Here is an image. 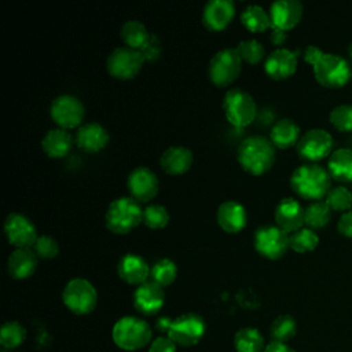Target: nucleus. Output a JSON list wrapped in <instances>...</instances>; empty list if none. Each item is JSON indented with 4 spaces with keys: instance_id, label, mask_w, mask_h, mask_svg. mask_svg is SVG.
Segmentation results:
<instances>
[{
    "instance_id": "6ab92c4d",
    "label": "nucleus",
    "mask_w": 352,
    "mask_h": 352,
    "mask_svg": "<svg viewBox=\"0 0 352 352\" xmlns=\"http://www.w3.org/2000/svg\"><path fill=\"white\" fill-rule=\"evenodd\" d=\"M235 15V4L231 0L208 1L202 11L204 25L213 32L226 29Z\"/></svg>"
},
{
    "instance_id": "f8f14e48",
    "label": "nucleus",
    "mask_w": 352,
    "mask_h": 352,
    "mask_svg": "<svg viewBox=\"0 0 352 352\" xmlns=\"http://www.w3.org/2000/svg\"><path fill=\"white\" fill-rule=\"evenodd\" d=\"M254 248L260 256L278 260L290 248L289 234L278 226L260 227L254 234Z\"/></svg>"
},
{
    "instance_id": "aec40b11",
    "label": "nucleus",
    "mask_w": 352,
    "mask_h": 352,
    "mask_svg": "<svg viewBox=\"0 0 352 352\" xmlns=\"http://www.w3.org/2000/svg\"><path fill=\"white\" fill-rule=\"evenodd\" d=\"M304 210L300 202L294 198H283L278 202L275 208V221L279 228L286 231L287 234L294 232L302 228L304 224Z\"/></svg>"
},
{
    "instance_id": "b1692460",
    "label": "nucleus",
    "mask_w": 352,
    "mask_h": 352,
    "mask_svg": "<svg viewBox=\"0 0 352 352\" xmlns=\"http://www.w3.org/2000/svg\"><path fill=\"white\" fill-rule=\"evenodd\" d=\"M160 165L168 175H183L192 165V153L183 146H170L162 153Z\"/></svg>"
},
{
    "instance_id": "de8ad7c7",
    "label": "nucleus",
    "mask_w": 352,
    "mask_h": 352,
    "mask_svg": "<svg viewBox=\"0 0 352 352\" xmlns=\"http://www.w3.org/2000/svg\"><path fill=\"white\" fill-rule=\"evenodd\" d=\"M348 55H349V58L352 59V44L348 45Z\"/></svg>"
},
{
    "instance_id": "473e14b6",
    "label": "nucleus",
    "mask_w": 352,
    "mask_h": 352,
    "mask_svg": "<svg viewBox=\"0 0 352 352\" xmlns=\"http://www.w3.org/2000/svg\"><path fill=\"white\" fill-rule=\"evenodd\" d=\"M177 275V267L170 258H161L150 268V280L160 285L161 287L173 283Z\"/></svg>"
},
{
    "instance_id": "ddd939ff",
    "label": "nucleus",
    "mask_w": 352,
    "mask_h": 352,
    "mask_svg": "<svg viewBox=\"0 0 352 352\" xmlns=\"http://www.w3.org/2000/svg\"><path fill=\"white\" fill-rule=\"evenodd\" d=\"M333 138L331 135L320 128H314L307 131L297 143V153L302 160L309 161V164L318 162L330 157L333 153Z\"/></svg>"
},
{
    "instance_id": "1a4fd4ad",
    "label": "nucleus",
    "mask_w": 352,
    "mask_h": 352,
    "mask_svg": "<svg viewBox=\"0 0 352 352\" xmlns=\"http://www.w3.org/2000/svg\"><path fill=\"white\" fill-rule=\"evenodd\" d=\"M144 62L140 51L129 47H118L110 52L106 60L107 72L117 80H131L142 69Z\"/></svg>"
},
{
    "instance_id": "4be33fe9",
    "label": "nucleus",
    "mask_w": 352,
    "mask_h": 352,
    "mask_svg": "<svg viewBox=\"0 0 352 352\" xmlns=\"http://www.w3.org/2000/svg\"><path fill=\"white\" fill-rule=\"evenodd\" d=\"M118 276L128 285H142L150 278V267L146 260L138 254L126 253L117 264Z\"/></svg>"
},
{
    "instance_id": "39448f33",
    "label": "nucleus",
    "mask_w": 352,
    "mask_h": 352,
    "mask_svg": "<svg viewBox=\"0 0 352 352\" xmlns=\"http://www.w3.org/2000/svg\"><path fill=\"white\" fill-rule=\"evenodd\" d=\"M113 341L125 351H136L146 346L151 340L148 323L136 316H122L113 326Z\"/></svg>"
},
{
    "instance_id": "c9c22d12",
    "label": "nucleus",
    "mask_w": 352,
    "mask_h": 352,
    "mask_svg": "<svg viewBox=\"0 0 352 352\" xmlns=\"http://www.w3.org/2000/svg\"><path fill=\"white\" fill-rule=\"evenodd\" d=\"M235 51L238 52L239 58L249 65L260 63L265 55V50H264L263 44L256 38L239 41L238 45L235 47Z\"/></svg>"
},
{
    "instance_id": "7c9ffc66",
    "label": "nucleus",
    "mask_w": 352,
    "mask_h": 352,
    "mask_svg": "<svg viewBox=\"0 0 352 352\" xmlns=\"http://www.w3.org/2000/svg\"><path fill=\"white\" fill-rule=\"evenodd\" d=\"M236 352H264V338L257 329L242 327L234 337Z\"/></svg>"
},
{
    "instance_id": "9d476101",
    "label": "nucleus",
    "mask_w": 352,
    "mask_h": 352,
    "mask_svg": "<svg viewBox=\"0 0 352 352\" xmlns=\"http://www.w3.org/2000/svg\"><path fill=\"white\" fill-rule=\"evenodd\" d=\"M205 334L204 319L192 312L183 314L175 320H170L168 327V337L180 346L195 345Z\"/></svg>"
},
{
    "instance_id": "f704fd0d",
    "label": "nucleus",
    "mask_w": 352,
    "mask_h": 352,
    "mask_svg": "<svg viewBox=\"0 0 352 352\" xmlns=\"http://www.w3.org/2000/svg\"><path fill=\"white\" fill-rule=\"evenodd\" d=\"M297 333V323L293 316L290 315H279L278 318L274 319L271 327H270V334L274 341L276 342H286L292 340Z\"/></svg>"
},
{
    "instance_id": "f3484780",
    "label": "nucleus",
    "mask_w": 352,
    "mask_h": 352,
    "mask_svg": "<svg viewBox=\"0 0 352 352\" xmlns=\"http://www.w3.org/2000/svg\"><path fill=\"white\" fill-rule=\"evenodd\" d=\"M264 70L274 80L289 78L297 70V54L279 47L265 58Z\"/></svg>"
},
{
    "instance_id": "a211bd4d",
    "label": "nucleus",
    "mask_w": 352,
    "mask_h": 352,
    "mask_svg": "<svg viewBox=\"0 0 352 352\" xmlns=\"http://www.w3.org/2000/svg\"><path fill=\"white\" fill-rule=\"evenodd\" d=\"M165 302V294L160 285L146 280L133 293V307L143 315L157 314Z\"/></svg>"
},
{
    "instance_id": "7ed1b4c3",
    "label": "nucleus",
    "mask_w": 352,
    "mask_h": 352,
    "mask_svg": "<svg viewBox=\"0 0 352 352\" xmlns=\"http://www.w3.org/2000/svg\"><path fill=\"white\" fill-rule=\"evenodd\" d=\"M143 221V209L132 197L114 199L104 214V223L113 234L124 235L135 230Z\"/></svg>"
},
{
    "instance_id": "ea45409f",
    "label": "nucleus",
    "mask_w": 352,
    "mask_h": 352,
    "mask_svg": "<svg viewBox=\"0 0 352 352\" xmlns=\"http://www.w3.org/2000/svg\"><path fill=\"white\" fill-rule=\"evenodd\" d=\"M330 122L340 132H352V106H336L330 111Z\"/></svg>"
},
{
    "instance_id": "393cba45",
    "label": "nucleus",
    "mask_w": 352,
    "mask_h": 352,
    "mask_svg": "<svg viewBox=\"0 0 352 352\" xmlns=\"http://www.w3.org/2000/svg\"><path fill=\"white\" fill-rule=\"evenodd\" d=\"M38 257L30 248L15 249L7 260V271L14 279H26L32 276L37 268Z\"/></svg>"
},
{
    "instance_id": "bb28decb",
    "label": "nucleus",
    "mask_w": 352,
    "mask_h": 352,
    "mask_svg": "<svg viewBox=\"0 0 352 352\" xmlns=\"http://www.w3.org/2000/svg\"><path fill=\"white\" fill-rule=\"evenodd\" d=\"M300 138V126L290 118L276 121L270 132V140L278 148H289L297 144Z\"/></svg>"
},
{
    "instance_id": "e433bc0d",
    "label": "nucleus",
    "mask_w": 352,
    "mask_h": 352,
    "mask_svg": "<svg viewBox=\"0 0 352 352\" xmlns=\"http://www.w3.org/2000/svg\"><path fill=\"white\" fill-rule=\"evenodd\" d=\"M25 337H26L25 327L15 320L6 322L1 326L0 342L6 348H16L18 345H21L23 342Z\"/></svg>"
},
{
    "instance_id": "6e6552de",
    "label": "nucleus",
    "mask_w": 352,
    "mask_h": 352,
    "mask_svg": "<svg viewBox=\"0 0 352 352\" xmlns=\"http://www.w3.org/2000/svg\"><path fill=\"white\" fill-rule=\"evenodd\" d=\"M242 69V59L235 48H224L217 51L208 67V76L216 87H228L239 76Z\"/></svg>"
},
{
    "instance_id": "423d86ee",
    "label": "nucleus",
    "mask_w": 352,
    "mask_h": 352,
    "mask_svg": "<svg viewBox=\"0 0 352 352\" xmlns=\"http://www.w3.org/2000/svg\"><path fill=\"white\" fill-rule=\"evenodd\" d=\"M223 110L227 121L236 126L250 125L257 114V104L250 94L241 88H231L223 98Z\"/></svg>"
},
{
    "instance_id": "0eeeda50",
    "label": "nucleus",
    "mask_w": 352,
    "mask_h": 352,
    "mask_svg": "<svg viewBox=\"0 0 352 352\" xmlns=\"http://www.w3.org/2000/svg\"><path fill=\"white\" fill-rule=\"evenodd\" d=\"M63 304L76 315H87L92 312L98 302V293L94 285L84 278L69 280L62 292Z\"/></svg>"
},
{
    "instance_id": "49530a36",
    "label": "nucleus",
    "mask_w": 352,
    "mask_h": 352,
    "mask_svg": "<svg viewBox=\"0 0 352 352\" xmlns=\"http://www.w3.org/2000/svg\"><path fill=\"white\" fill-rule=\"evenodd\" d=\"M271 29L272 30H271L270 38H271L272 44L274 45H282L285 43V40H286V32H283L280 29H275V28H271Z\"/></svg>"
},
{
    "instance_id": "c756f323",
    "label": "nucleus",
    "mask_w": 352,
    "mask_h": 352,
    "mask_svg": "<svg viewBox=\"0 0 352 352\" xmlns=\"http://www.w3.org/2000/svg\"><path fill=\"white\" fill-rule=\"evenodd\" d=\"M241 22L248 30L253 33H260L272 28L270 12L257 4H250L242 11Z\"/></svg>"
},
{
    "instance_id": "4468645a",
    "label": "nucleus",
    "mask_w": 352,
    "mask_h": 352,
    "mask_svg": "<svg viewBox=\"0 0 352 352\" xmlns=\"http://www.w3.org/2000/svg\"><path fill=\"white\" fill-rule=\"evenodd\" d=\"M3 228L10 245L16 249L33 248L37 239L34 224L21 213H10L4 220Z\"/></svg>"
},
{
    "instance_id": "9b49d317",
    "label": "nucleus",
    "mask_w": 352,
    "mask_h": 352,
    "mask_svg": "<svg viewBox=\"0 0 352 352\" xmlns=\"http://www.w3.org/2000/svg\"><path fill=\"white\" fill-rule=\"evenodd\" d=\"M85 109L81 100L73 95L56 96L50 107L52 121L62 129H73L81 125Z\"/></svg>"
},
{
    "instance_id": "c03bdc74",
    "label": "nucleus",
    "mask_w": 352,
    "mask_h": 352,
    "mask_svg": "<svg viewBox=\"0 0 352 352\" xmlns=\"http://www.w3.org/2000/svg\"><path fill=\"white\" fill-rule=\"evenodd\" d=\"M337 230L341 235L346 238H352V209L341 214L337 223Z\"/></svg>"
},
{
    "instance_id": "a19ab883",
    "label": "nucleus",
    "mask_w": 352,
    "mask_h": 352,
    "mask_svg": "<svg viewBox=\"0 0 352 352\" xmlns=\"http://www.w3.org/2000/svg\"><path fill=\"white\" fill-rule=\"evenodd\" d=\"M33 252L38 258L43 260H51L59 253V246L58 242L48 235H40L37 236L34 245H33Z\"/></svg>"
},
{
    "instance_id": "2eb2a0df",
    "label": "nucleus",
    "mask_w": 352,
    "mask_h": 352,
    "mask_svg": "<svg viewBox=\"0 0 352 352\" xmlns=\"http://www.w3.org/2000/svg\"><path fill=\"white\" fill-rule=\"evenodd\" d=\"M126 187L131 197L140 204L148 202L157 195L160 183L155 173L151 169L146 166H139L129 173Z\"/></svg>"
},
{
    "instance_id": "c85d7f7f",
    "label": "nucleus",
    "mask_w": 352,
    "mask_h": 352,
    "mask_svg": "<svg viewBox=\"0 0 352 352\" xmlns=\"http://www.w3.org/2000/svg\"><path fill=\"white\" fill-rule=\"evenodd\" d=\"M120 36L125 43V47H129L138 51H140L150 38L147 28L140 21H136V19L126 21L121 26Z\"/></svg>"
},
{
    "instance_id": "72a5a7b5",
    "label": "nucleus",
    "mask_w": 352,
    "mask_h": 352,
    "mask_svg": "<svg viewBox=\"0 0 352 352\" xmlns=\"http://www.w3.org/2000/svg\"><path fill=\"white\" fill-rule=\"evenodd\" d=\"M318 243H319L318 234L308 227H302L289 235L290 249L297 253L311 252L318 246Z\"/></svg>"
},
{
    "instance_id": "5701e85b",
    "label": "nucleus",
    "mask_w": 352,
    "mask_h": 352,
    "mask_svg": "<svg viewBox=\"0 0 352 352\" xmlns=\"http://www.w3.org/2000/svg\"><path fill=\"white\" fill-rule=\"evenodd\" d=\"M107 142L109 133L98 122L84 124L76 132V143L85 153H98L106 147Z\"/></svg>"
},
{
    "instance_id": "79ce46f5",
    "label": "nucleus",
    "mask_w": 352,
    "mask_h": 352,
    "mask_svg": "<svg viewBox=\"0 0 352 352\" xmlns=\"http://www.w3.org/2000/svg\"><path fill=\"white\" fill-rule=\"evenodd\" d=\"M148 352H176V344L169 337H157L151 341Z\"/></svg>"
},
{
    "instance_id": "dca6fc26",
    "label": "nucleus",
    "mask_w": 352,
    "mask_h": 352,
    "mask_svg": "<svg viewBox=\"0 0 352 352\" xmlns=\"http://www.w3.org/2000/svg\"><path fill=\"white\" fill-rule=\"evenodd\" d=\"M302 4L298 0H278L271 4L270 18L275 29L287 32L293 29L302 18Z\"/></svg>"
},
{
    "instance_id": "2f4dec72",
    "label": "nucleus",
    "mask_w": 352,
    "mask_h": 352,
    "mask_svg": "<svg viewBox=\"0 0 352 352\" xmlns=\"http://www.w3.org/2000/svg\"><path fill=\"white\" fill-rule=\"evenodd\" d=\"M331 219V209L326 199L315 201L304 210V224L311 230L324 227Z\"/></svg>"
},
{
    "instance_id": "f03ea898",
    "label": "nucleus",
    "mask_w": 352,
    "mask_h": 352,
    "mask_svg": "<svg viewBox=\"0 0 352 352\" xmlns=\"http://www.w3.org/2000/svg\"><path fill=\"white\" fill-rule=\"evenodd\" d=\"M238 162L250 175L260 176L268 172L275 162V148L264 136H249L238 147Z\"/></svg>"
},
{
    "instance_id": "412c9836",
    "label": "nucleus",
    "mask_w": 352,
    "mask_h": 352,
    "mask_svg": "<svg viewBox=\"0 0 352 352\" xmlns=\"http://www.w3.org/2000/svg\"><path fill=\"white\" fill-rule=\"evenodd\" d=\"M216 220L220 228L228 234H236L242 231L248 223V214L236 201H226L220 204L216 212Z\"/></svg>"
},
{
    "instance_id": "cd10ccee",
    "label": "nucleus",
    "mask_w": 352,
    "mask_h": 352,
    "mask_svg": "<svg viewBox=\"0 0 352 352\" xmlns=\"http://www.w3.org/2000/svg\"><path fill=\"white\" fill-rule=\"evenodd\" d=\"M327 172L337 182H352V148L334 150L327 161Z\"/></svg>"
},
{
    "instance_id": "a878e982",
    "label": "nucleus",
    "mask_w": 352,
    "mask_h": 352,
    "mask_svg": "<svg viewBox=\"0 0 352 352\" xmlns=\"http://www.w3.org/2000/svg\"><path fill=\"white\" fill-rule=\"evenodd\" d=\"M72 147H73V138L66 129H62V128L50 129L41 140L43 151L51 158L66 157L70 153Z\"/></svg>"
},
{
    "instance_id": "f257e3e1",
    "label": "nucleus",
    "mask_w": 352,
    "mask_h": 352,
    "mask_svg": "<svg viewBox=\"0 0 352 352\" xmlns=\"http://www.w3.org/2000/svg\"><path fill=\"white\" fill-rule=\"evenodd\" d=\"M292 190L308 201H320L331 187V176L327 169L316 164H304L294 169L290 176Z\"/></svg>"
},
{
    "instance_id": "a18cd8bd",
    "label": "nucleus",
    "mask_w": 352,
    "mask_h": 352,
    "mask_svg": "<svg viewBox=\"0 0 352 352\" xmlns=\"http://www.w3.org/2000/svg\"><path fill=\"white\" fill-rule=\"evenodd\" d=\"M264 352H296L294 349H292L289 345L283 344V342H276L272 341L271 344H268L264 349Z\"/></svg>"
},
{
    "instance_id": "37998d69",
    "label": "nucleus",
    "mask_w": 352,
    "mask_h": 352,
    "mask_svg": "<svg viewBox=\"0 0 352 352\" xmlns=\"http://www.w3.org/2000/svg\"><path fill=\"white\" fill-rule=\"evenodd\" d=\"M160 52H161V45L155 37H150L148 41L146 43V45L140 50V54L143 55V58L148 59V60L158 58Z\"/></svg>"
},
{
    "instance_id": "20e7f679",
    "label": "nucleus",
    "mask_w": 352,
    "mask_h": 352,
    "mask_svg": "<svg viewBox=\"0 0 352 352\" xmlns=\"http://www.w3.org/2000/svg\"><path fill=\"white\" fill-rule=\"evenodd\" d=\"M315 80L326 88H341L352 77V69L345 58L323 52L312 63Z\"/></svg>"
},
{
    "instance_id": "4c0bfd02",
    "label": "nucleus",
    "mask_w": 352,
    "mask_h": 352,
    "mask_svg": "<svg viewBox=\"0 0 352 352\" xmlns=\"http://www.w3.org/2000/svg\"><path fill=\"white\" fill-rule=\"evenodd\" d=\"M326 202L331 210L342 213L348 212L352 208V192L344 186L333 187L326 195Z\"/></svg>"
},
{
    "instance_id": "58836bf2",
    "label": "nucleus",
    "mask_w": 352,
    "mask_h": 352,
    "mask_svg": "<svg viewBox=\"0 0 352 352\" xmlns=\"http://www.w3.org/2000/svg\"><path fill=\"white\" fill-rule=\"evenodd\" d=\"M143 223L151 230L164 228L169 223V213L166 208L160 204L148 205L143 209Z\"/></svg>"
}]
</instances>
